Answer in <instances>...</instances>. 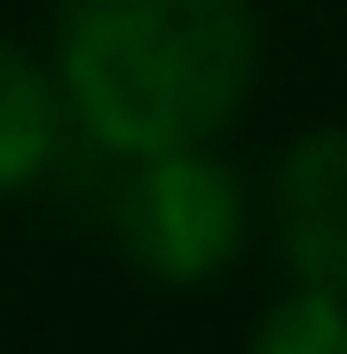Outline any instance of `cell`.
<instances>
[{
	"label": "cell",
	"instance_id": "1",
	"mask_svg": "<svg viewBox=\"0 0 347 354\" xmlns=\"http://www.w3.org/2000/svg\"><path fill=\"white\" fill-rule=\"evenodd\" d=\"M48 55L71 134L95 158L229 142L269 71L260 0H48Z\"/></svg>",
	"mask_w": 347,
	"mask_h": 354
},
{
	"label": "cell",
	"instance_id": "2",
	"mask_svg": "<svg viewBox=\"0 0 347 354\" xmlns=\"http://www.w3.org/2000/svg\"><path fill=\"white\" fill-rule=\"evenodd\" d=\"M95 158V150H87ZM95 221L111 252L158 291H206L253 252L260 236V189L221 142L197 150H150V158H95Z\"/></svg>",
	"mask_w": 347,
	"mask_h": 354
},
{
	"label": "cell",
	"instance_id": "3",
	"mask_svg": "<svg viewBox=\"0 0 347 354\" xmlns=\"http://www.w3.org/2000/svg\"><path fill=\"white\" fill-rule=\"evenodd\" d=\"M260 236L284 283L347 299V118L300 127L260 174Z\"/></svg>",
	"mask_w": 347,
	"mask_h": 354
},
{
	"label": "cell",
	"instance_id": "4",
	"mask_svg": "<svg viewBox=\"0 0 347 354\" xmlns=\"http://www.w3.org/2000/svg\"><path fill=\"white\" fill-rule=\"evenodd\" d=\"M71 158H79V134L48 55L32 39L0 32V205H24L48 181H64Z\"/></svg>",
	"mask_w": 347,
	"mask_h": 354
},
{
	"label": "cell",
	"instance_id": "5",
	"mask_svg": "<svg viewBox=\"0 0 347 354\" xmlns=\"http://www.w3.org/2000/svg\"><path fill=\"white\" fill-rule=\"evenodd\" d=\"M244 354H347V299L284 283L244 330Z\"/></svg>",
	"mask_w": 347,
	"mask_h": 354
}]
</instances>
